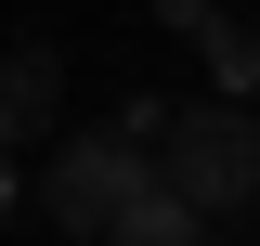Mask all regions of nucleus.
<instances>
[{"label": "nucleus", "instance_id": "f257e3e1", "mask_svg": "<svg viewBox=\"0 0 260 246\" xmlns=\"http://www.w3.org/2000/svg\"><path fill=\"white\" fill-rule=\"evenodd\" d=\"M156 182L182 194L195 220H247L260 208V117L247 104H169V130H156Z\"/></svg>", "mask_w": 260, "mask_h": 246}, {"label": "nucleus", "instance_id": "f03ea898", "mask_svg": "<svg viewBox=\"0 0 260 246\" xmlns=\"http://www.w3.org/2000/svg\"><path fill=\"white\" fill-rule=\"evenodd\" d=\"M130 194H156V143H130V130H78V143L52 155L39 208H52L65 233H104V220H117Z\"/></svg>", "mask_w": 260, "mask_h": 246}, {"label": "nucleus", "instance_id": "7ed1b4c3", "mask_svg": "<svg viewBox=\"0 0 260 246\" xmlns=\"http://www.w3.org/2000/svg\"><path fill=\"white\" fill-rule=\"evenodd\" d=\"M52 104H65V65L39 52V39H13V52H0V143L52 130Z\"/></svg>", "mask_w": 260, "mask_h": 246}, {"label": "nucleus", "instance_id": "20e7f679", "mask_svg": "<svg viewBox=\"0 0 260 246\" xmlns=\"http://www.w3.org/2000/svg\"><path fill=\"white\" fill-rule=\"evenodd\" d=\"M104 246H208V220H195V208H182V194H169V182H156V194H130V208H117V220H104Z\"/></svg>", "mask_w": 260, "mask_h": 246}, {"label": "nucleus", "instance_id": "39448f33", "mask_svg": "<svg viewBox=\"0 0 260 246\" xmlns=\"http://www.w3.org/2000/svg\"><path fill=\"white\" fill-rule=\"evenodd\" d=\"M182 39H208V52H221V78H234V91H247V78H260V39H247V26H221V13H195Z\"/></svg>", "mask_w": 260, "mask_h": 246}, {"label": "nucleus", "instance_id": "423d86ee", "mask_svg": "<svg viewBox=\"0 0 260 246\" xmlns=\"http://www.w3.org/2000/svg\"><path fill=\"white\" fill-rule=\"evenodd\" d=\"M0 220H13V169H0Z\"/></svg>", "mask_w": 260, "mask_h": 246}]
</instances>
